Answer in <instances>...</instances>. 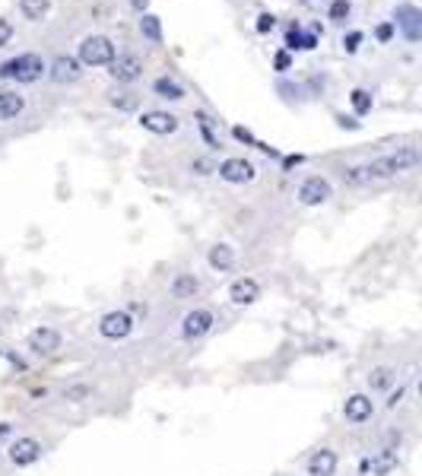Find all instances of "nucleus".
<instances>
[{"label":"nucleus","mask_w":422,"mask_h":476,"mask_svg":"<svg viewBox=\"0 0 422 476\" xmlns=\"http://www.w3.org/2000/svg\"><path fill=\"white\" fill-rule=\"evenodd\" d=\"M419 149L416 146H404L397 149V153H387L381 156L375 162H365V166H352L343 172L346 185H369V181H381V178H394V175H404L410 172V168L419 166Z\"/></svg>","instance_id":"1"},{"label":"nucleus","mask_w":422,"mask_h":476,"mask_svg":"<svg viewBox=\"0 0 422 476\" xmlns=\"http://www.w3.org/2000/svg\"><path fill=\"white\" fill-rule=\"evenodd\" d=\"M45 73V60L38 54H19L13 60L0 64V80H16V83H36Z\"/></svg>","instance_id":"2"},{"label":"nucleus","mask_w":422,"mask_h":476,"mask_svg":"<svg viewBox=\"0 0 422 476\" xmlns=\"http://www.w3.org/2000/svg\"><path fill=\"white\" fill-rule=\"evenodd\" d=\"M80 64L86 67H105L114 60V45L108 36H86L83 42H80Z\"/></svg>","instance_id":"3"},{"label":"nucleus","mask_w":422,"mask_h":476,"mask_svg":"<svg viewBox=\"0 0 422 476\" xmlns=\"http://www.w3.org/2000/svg\"><path fill=\"white\" fill-rule=\"evenodd\" d=\"M213 324H216V315L210 308H194V311H188L185 318H181V337L185 340H200V337H207L210 330H213Z\"/></svg>","instance_id":"4"},{"label":"nucleus","mask_w":422,"mask_h":476,"mask_svg":"<svg viewBox=\"0 0 422 476\" xmlns=\"http://www.w3.org/2000/svg\"><path fill=\"white\" fill-rule=\"evenodd\" d=\"M216 172H220V178L229 181V185H248V181H254L257 168H254V162L242 159V156H232V159L220 162V168H216Z\"/></svg>","instance_id":"5"},{"label":"nucleus","mask_w":422,"mask_h":476,"mask_svg":"<svg viewBox=\"0 0 422 476\" xmlns=\"http://www.w3.org/2000/svg\"><path fill=\"white\" fill-rule=\"evenodd\" d=\"M333 197V188L328 178H321V175H311V178L302 181V188H298V200L305 203V207H321V203H328Z\"/></svg>","instance_id":"6"},{"label":"nucleus","mask_w":422,"mask_h":476,"mask_svg":"<svg viewBox=\"0 0 422 476\" xmlns=\"http://www.w3.org/2000/svg\"><path fill=\"white\" fill-rule=\"evenodd\" d=\"M131 330H134V318L127 311H108L99 321V333L105 340H124L131 337Z\"/></svg>","instance_id":"7"},{"label":"nucleus","mask_w":422,"mask_h":476,"mask_svg":"<svg viewBox=\"0 0 422 476\" xmlns=\"http://www.w3.org/2000/svg\"><path fill=\"white\" fill-rule=\"evenodd\" d=\"M26 343H29V350L36 352V356H54V352L60 350V343H64V337L54 328H36Z\"/></svg>","instance_id":"8"},{"label":"nucleus","mask_w":422,"mask_h":476,"mask_svg":"<svg viewBox=\"0 0 422 476\" xmlns=\"http://www.w3.org/2000/svg\"><path fill=\"white\" fill-rule=\"evenodd\" d=\"M343 416H346V423H352V426H365L375 416V404H372V397H365V394H352L343 404Z\"/></svg>","instance_id":"9"},{"label":"nucleus","mask_w":422,"mask_h":476,"mask_svg":"<svg viewBox=\"0 0 422 476\" xmlns=\"http://www.w3.org/2000/svg\"><path fill=\"white\" fill-rule=\"evenodd\" d=\"M394 467H397V451H394V448H381V451L369 454V458L362 460L365 476H391Z\"/></svg>","instance_id":"10"},{"label":"nucleus","mask_w":422,"mask_h":476,"mask_svg":"<svg viewBox=\"0 0 422 476\" xmlns=\"http://www.w3.org/2000/svg\"><path fill=\"white\" fill-rule=\"evenodd\" d=\"M394 23H397V29L404 32L410 42H419V36H422V13H419V6H410V4L397 6V16H394Z\"/></svg>","instance_id":"11"},{"label":"nucleus","mask_w":422,"mask_h":476,"mask_svg":"<svg viewBox=\"0 0 422 476\" xmlns=\"http://www.w3.org/2000/svg\"><path fill=\"white\" fill-rule=\"evenodd\" d=\"M108 67H112L108 73H112L118 83H134V80L143 77V64H140L137 54H121V58H114Z\"/></svg>","instance_id":"12"},{"label":"nucleus","mask_w":422,"mask_h":476,"mask_svg":"<svg viewBox=\"0 0 422 476\" xmlns=\"http://www.w3.org/2000/svg\"><path fill=\"white\" fill-rule=\"evenodd\" d=\"M261 298V283L254 276H238V280L229 286V302L232 305H254Z\"/></svg>","instance_id":"13"},{"label":"nucleus","mask_w":422,"mask_h":476,"mask_svg":"<svg viewBox=\"0 0 422 476\" xmlns=\"http://www.w3.org/2000/svg\"><path fill=\"white\" fill-rule=\"evenodd\" d=\"M38 458H42V441H36V438H16L10 445V460L16 467H32Z\"/></svg>","instance_id":"14"},{"label":"nucleus","mask_w":422,"mask_h":476,"mask_svg":"<svg viewBox=\"0 0 422 476\" xmlns=\"http://www.w3.org/2000/svg\"><path fill=\"white\" fill-rule=\"evenodd\" d=\"M140 127L149 134H159V137H166V134H175L178 131V118L168 112H143L140 114Z\"/></svg>","instance_id":"15"},{"label":"nucleus","mask_w":422,"mask_h":476,"mask_svg":"<svg viewBox=\"0 0 422 476\" xmlns=\"http://www.w3.org/2000/svg\"><path fill=\"white\" fill-rule=\"evenodd\" d=\"M80 60L77 58H67V54H60V58H54V64H51V80L54 83H77L80 80Z\"/></svg>","instance_id":"16"},{"label":"nucleus","mask_w":422,"mask_h":476,"mask_svg":"<svg viewBox=\"0 0 422 476\" xmlns=\"http://www.w3.org/2000/svg\"><path fill=\"white\" fill-rule=\"evenodd\" d=\"M337 451H330V448H321V451H315L308 458V476H333L337 473Z\"/></svg>","instance_id":"17"},{"label":"nucleus","mask_w":422,"mask_h":476,"mask_svg":"<svg viewBox=\"0 0 422 476\" xmlns=\"http://www.w3.org/2000/svg\"><path fill=\"white\" fill-rule=\"evenodd\" d=\"M207 264L216 270V274H229V270L235 267V248H229V244H216V248H210Z\"/></svg>","instance_id":"18"},{"label":"nucleus","mask_w":422,"mask_h":476,"mask_svg":"<svg viewBox=\"0 0 422 476\" xmlns=\"http://www.w3.org/2000/svg\"><path fill=\"white\" fill-rule=\"evenodd\" d=\"M172 296L175 298H194L197 292H200V280H197L194 274H175V280H172Z\"/></svg>","instance_id":"19"},{"label":"nucleus","mask_w":422,"mask_h":476,"mask_svg":"<svg viewBox=\"0 0 422 476\" xmlns=\"http://www.w3.org/2000/svg\"><path fill=\"white\" fill-rule=\"evenodd\" d=\"M26 108V99L19 92H0V121H13L19 118Z\"/></svg>","instance_id":"20"},{"label":"nucleus","mask_w":422,"mask_h":476,"mask_svg":"<svg viewBox=\"0 0 422 476\" xmlns=\"http://www.w3.org/2000/svg\"><path fill=\"white\" fill-rule=\"evenodd\" d=\"M153 92L159 95V99H172V102H178V99H185V86L178 83V80H172V77H159L153 83Z\"/></svg>","instance_id":"21"},{"label":"nucleus","mask_w":422,"mask_h":476,"mask_svg":"<svg viewBox=\"0 0 422 476\" xmlns=\"http://www.w3.org/2000/svg\"><path fill=\"white\" fill-rule=\"evenodd\" d=\"M397 381V372L391 365H378V369L369 372V387L372 391H391V384Z\"/></svg>","instance_id":"22"},{"label":"nucleus","mask_w":422,"mask_h":476,"mask_svg":"<svg viewBox=\"0 0 422 476\" xmlns=\"http://www.w3.org/2000/svg\"><path fill=\"white\" fill-rule=\"evenodd\" d=\"M19 10H23L26 19H32V23H42L48 13H51V0H19Z\"/></svg>","instance_id":"23"},{"label":"nucleus","mask_w":422,"mask_h":476,"mask_svg":"<svg viewBox=\"0 0 422 476\" xmlns=\"http://www.w3.org/2000/svg\"><path fill=\"white\" fill-rule=\"evenodd\" d=\"M140 32H143V38H149L153 45H159L162 42V23H159V16H153V13H143Z\"/></svg>","instance_id":"24"},{"label":"nucleus","mask_w":422,"mask_h":476,"mask_svg":"<svg viewBox=\"0 0 422 476\" xmlns=\"http://www.w3.org/2000/svg\"><path fill=\"white\" fill-rule=\"evenodd\" d=\"M318 45V38L315 36H302V29L298 26H289V32H286V48H305V51H311V48Z\"/></svg>","instance_id":"25"},{"label":"nucleus","mask_w":422,"mask_h":476,"mask_svg":"<svg viewBox=\"0 0 422 476\" xmlns=\"http://www.w3.org/2000/svg\"><path fill=\"white\" fill-rule=\"evenodd\" d=\"M350 102H352V108H356V114H369L372 112V92L369 90H352Z\"/></svg>","instance_id":"26"},{"label":"nucleus","mask_w":422,"mask_h":476,"mask_svg":"<svg viewBox=\"0 0 422 476\" xmlns=\"http://www.w3.org/2000/svg\"><path fill=\"white\" fill-rule=\"evenodd\" d=\"M346 16H350V0H333V4H330V19H333V23H343Z\"/></svg>","instance_id":"27"},{"label":"nucleus","mask_w":422,"mask_h":476,"mask_svg":"<svg viewBox=\"0 0 422 476\" xmlns=\"http://www.w3.org/2000/svg\"><path fill=\"white\" fill-rule=\"evenodd\" d=\"M274 26H276V16H274V13H261V16H257V26H254V29H257V32H270Z\"/></svg>","instance_id":"28"},{"label":"nucleus","mask_w":422,"mask_h":476,"mask_svg":"<svg viewBox=\"0 0 422 476\" xmlns=\"http://www.w3.org/2000/svg\"><path fill=\"white\" fill-rule=\"evenodd\" d=\"M197 118H200V131H203V140H207L210 143V146H220V140H216L213 137V131H210V121H207V114H197Z\"/></svg>","instance_id":"29"},{"label":"nucleus","mask_w":422,"mask_h":476,"mask_svg":"<svg viewBox=\"0 0 422 476\" xmlns=\"http://www.w3.org/2000/svg\"><path fill=\"white\" fill-rule=\"evenodd\" d=\"M10 38H13V26H10V19L0 16V48L10 45Z\"/></svg>","instance_id":"30"},{"label":"nucleus","mask_w":422,"mask_h":476,"mask_svg":"<svg viewBox=\"0 0 422 476\" xmlns=\"http://www.w3.org/2000/svg\"><path fill=\"white\" fill-rule=\"evenodd\" d=\"M86 394H90V387L80 384V387H70V391L64 394V400H70V404H80V397H86Z\"/></svg>","instance_id":"31"},{"label":"nucleus","mask_w":422,"mask_h":476,"mask_svg":"<svg viewBox=\"0 0 422 476\" xmlns=\"http://www.w3.org/2000/svg\"><path fill=\"white\" fill-rule=\"evenodd\" d=\"M274 64H276V70H280V73H286V70H289V67H292V58H289V51H280V54H276V58H274Z\"/></svg>","instance_id":"32"},{"label":"nucleus","mask_w":422,"mask_h":476,"mask_svg":"<svg viewBox=\"0 0 422 476\" xmlns=\"http://www.w3.org/2000/svg\"><path fill=\"white\" fill-rule=\"evenodd\" d=\"M359 42H362V32H350V36L343 38V48H346V51H356Z\"/></svg>","instance_id":"33"},{"label":"nucleus","mask_w":422,"mask_h":476,"mask_svg":"<svg viewBox=\"0 0 422 476\" xmlns=\"http://www.w3.org/2000/svg\"><path fill=\"white\" fill-rule=\"evenodd\" d=\"M394 38V23H381L378 26V42H391Z\"/></svg>","instance_id":"34"},{"label":"nucleus","mask_w":422,"mask_h":476,"mask_svg":"<svg viewBox=\"0 0 422 476\" xmlns=\"http://www.w3.org/2000/svg\"><path fill=\"white\" fill-rule=\"evenodd\" d=\"M112 105H118V108H124V112H131V108H134V99H118V95H114Z\"/></svg>","instance_id":"35"},{"label":"nucleus","mask_w":422,"mask_h":476,"mask_svg":"<svg viewBox=\"0 0 422 476\" xmlns=\"http://www.w3.org/2000/svg\"><path fill=\"white\" fill-rule=\"evenodd\" d=\"M340 127H350V131H356V127H359V121H352V118H346V114H340Z\"/></svg>","instance_id":"36"},{"label":"nucleus","mask_w":422,"mask_h":476,"mask_svg":"<svg viewBox=\"0 0 422 476\" xmlns=\"http://www.w3.org/2000/svg\"><path fill=\"white\" fill-rule=\"evenodd\" d=\"M235 137H238V140H244V143H254V137H251V134L244 131V127H235ZM254 146H257V143H254Z\"/></svg>","instance_id":"37"},{"label":"nucleus","mask_w":422,"mask_h":476,"mask_svg":"<svg viewBox=\"0 0 422 476\" xmlns=\"http://www.w3.org/2000/svg\"><path fill=\"white\" fill-rule=\"evenodd\" d=\"M190 168H200V172H197V175H210V166H207V162H203V159H197Z\"/></svg>","instance_id":"38"},{"label":"nucleus","mask_w":422,"mask_h":476,"mask_svg":"<svg viewBox=\"0 0 422 476\" xmlns=\"http://www.w3.org/2000/svg\"><path fill=\"white\" fill-rule=\"evenodd\" d=\"M400 397H404V387H400V391H397V394H391V400H387V406H391V410H394V406H397V404H400Z\"/></svg>","instance_id":"39"},{"label":"nucleus","mask_w":422,"mask_h":476,"mask_svg":"<svg viewBox=\"0 0 422 476\" xmlns=\"http://www.w3.org/2000/svg\"><path fill=\"white\" fill-rule=\"evenodd\" d=\"M131 4H134V10H140V13H143V10H146L149 0H131Z\"/></svg>","instance_id":"40"},{"label":"nucleus","mask_w":422,"mask_h":476,"mask_svg":"<svg viewBox=\"0 0 422 476\" xmlns=\"http://www.w3.org/2000/svg\"><path fill=\"white\" fill-rule=\"evenodd\" d=\"M6 428H10V426H6V423H0V438H4V435H6Z\"/></svg>","instance_id":"41"},{"label":"nucleus","mask_w":422,"mask_h":476,"mask_svg":"<svg viewBox=\"0 0 422 476\" xmlns=\"http://www.w3.org/2000/svg\"><path fill=\"white\" fill-rule=\"evenodd\" d=\"M0 356H4V352H0Z\"/></svg>","instance_id":"42"}]
</instances>
